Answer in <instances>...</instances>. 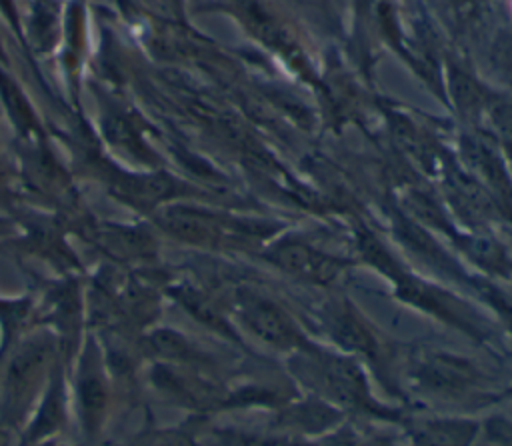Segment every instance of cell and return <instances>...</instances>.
Here are the masks:
<instances>
[{"instance_id":"obj_1","label":"cell","mask_w":512,"mask_h":446,"mask_svg":"<svg viewBox=\"0 0 512 446\" xmlns=\"http://www.w3.org/2000/svg\"><path fill=\"white\" fill-rule=\"evenodd\" d=\"M52 356V344L46 338L26 342L14 356L6 374V400L16 412L34 398L36 388L42 384Z\"/></svg>"},{"instance_id":"obj_2","label":"cell","mask_w":512,"mask_h":446,"mask_svg":"<svg viewBox=\"0 0 512 446\" xmlns=\"http://www.w3.org/2000/svg\"><path fill=\"white\" fill-rule=\"evenodd\" d=\"M246 322L250 328L266 342L274 346H294L298 342V336L292 328V324L270 304L256 302L246 308Z\"/></svg>"},{"instance_id":"obj_3","label":"cell","mask_w":512,"mask_h":446,"mask_svg":"<svg viewBox=\"0 0 512 446\" xmlns=\"http://www.w3.org/2000/svg\"><path fill=\"white\" fill-rule=\"evenodd\" d=\"M420 378L424 380L426 386L442 392H456L472 380V370L468 364L450 358V356H436L428 360L422 370Z\"/></svg>"},{"instance_id":"obj_4","label":"cell","mask_w":512,"mask_h":446,"mask_svg":"<svg viewBox=\"0 0 512 446\" xmlns=\"http://www.w3.org/2000/svg\"><path fill=\"white\" fill-rule=\"evenodd\" d=\"M322 378L328 390L346 402H360L366 400V388L362 382L360 372L354 364L340 358H330L322 366Z\"/></svg>"},{"instance_id":"obj_5","label":"cell","mask_w":512,"mask_h":446,"mask_svg":"<svg viewBox=\"0 0 512 446\" xmlns=\"http://www.w3.org/2000/svg\"><path fill=\"white\" fill-rule=\"evenodd\" d=\"M84 364L86 366L80 376L78 396H80L84 422L92 430L98 424V420L102 418V410L106 406L108 392H106V382H104L98 366H90V358H86Z\"/></svg>"},{"instance_id":"obj_6","label":"cell","mask_w":512,"mask_h":446,"mask_svg":"<svg viewBox=\"0 0 512 446\" xmlns=\"http://www.w3.org/2000/svg\"><path fill=\"white\" fill-rule=\"evenodd\" d=\"M416 436L422 446H464L474 436V426L468 422H434L424 424Z\"/></svg>"},{"instance_id":"obj_7","label":"cell","mask_w":512,"mask_h":446,"mask_svg":"<svg viewBox=\"0 0 512 446\" xmlns=\"http://www.w3.org/2000/svg\"><path fill=\"white\" fill-rule=\"evenodd\" d=\"M332 334L346 348L364 352L368 356H372L376 352L374 336L366 330V326L362 322H358L352 316H346V314L336 316L334 324H332Z\"/></svg>"},{"instance_id":"obj_8","label":"cell","mask_w":512,"mask_h":446,"mask_svg":"<svg viewBox=\"0 0 512 446\" xmlns=\"http://www.w3.org/2000/svg\"><path fill=\"white\" fill-rule=\"evenodd\" d=\"M144 446H190V442L180 434H158Z\"/></svg>"}]
</instances>
